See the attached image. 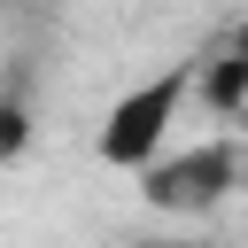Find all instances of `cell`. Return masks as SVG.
I'll list each match as a JSON object with an SVG mask.
<instances>
[{
  "label": "cell",
  "instance_id": "6da1fadb",
  "mask_svg": "<svg viewBox=\"0 0 248 248\" xmlns=\"http://www.w3.org/2000/svg\"><path fill=\"white\" fill-rule=\"evenodd\" d=\"M202 93V62H163L155 78H140V85H124L116 101H108V116H101V132H93V147H101V163H116V170H155L163 155H170V124H178V108Z\"/></svg>",
  "mask_w": 248,
  "mask_h": 248
},
{
  "label": "cell",
  "instance_id": "7a4b0ae2",
  "mask_svg": "<svg viewBox=\"0 0 248 248\" xmlns=\"http://www.w3.org/2000/svg\"><path fill=\"white\" fill-rule=\"evenodd\" d=\"M232 186H240V147L232 140H194L186 155H163L140 178L147 209H163V217H209Z\"/></svg>",
  "mask_w": 248,
  "mask_h": 248
},
{
  "label": "cell",
  "instance_id": "3957f363",
  "mask_svg": "<svg viewBox=\"0 0 248 248\" xmlns=\"http://www.w3.org/2000/svg\"><path fill=\"white\" fill-rule=\"evenodd\" d=\"M202 101H209V108H225V116H232V108H248V23L225 39V54H209V62H202Z\"/></svg>",
  "mask_w": 248,
  "mask_h": 248
},
{
  "label": "cell",
  "instance_id": "277c9868",
  "mask_svg": "<svg viewBox=\"0 0 248 248\" xmlns=\"http://www.w3.org/2000/svg\"><path fill=\"white\" fill-rule=\"evenodd\" d=\"M132 248H202L194 232H147V240H132Z\"/></svg>",
  "mask_w": 248,
  "mask_h": 248
}]
</instances>
